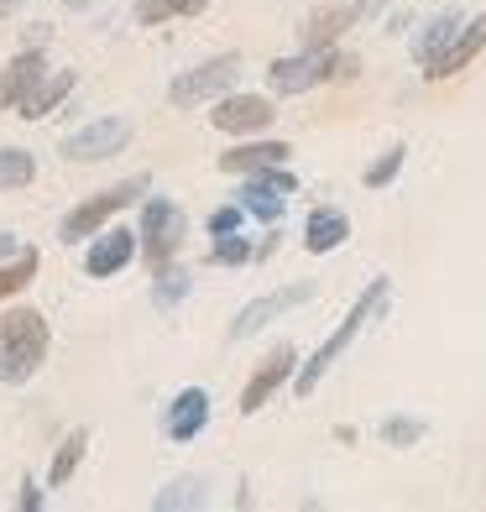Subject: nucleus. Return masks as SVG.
<instances>
[{
	"label": "nucleus",
	"mask_w": 486,
	"mask_h": 512,
	"mask_svg": "<svg viewBox=\"0 0 486 512\" xmlns=\"http://www.w3.org/2000/svg\"><path fill=\"white\" fill-rule=\"evenodd\" d=\"M387 298H392L387 277H372V283L361 288V298L351 304V314H345V319L335 324V335L324 340L319 351H314V356H309L304 366L293 371V392H298V398H314V387H319L324 377H330V366H335V361H340L345 351H351V345H356V335L366 330V324H372V319H377V314L387 309Z\"/></svg>",
	"instance_id": "nucleus-1"
},
{
	"label": "nucleus",
	"mask_w": 486,
	"mask_h": 512,
	"mask_svg": "<svg viewBox=\"0 0 486 512\" xmlns=\"http://www.w3.org/2000/svg\"><path fill=\"white\" fill-rule=\"evenodd\" d=\"M48 319L37 309H11L0 314V382H32L42 356H48Z\"/></svg>",
	"instance_id": "nucleus-2"
},
{
	"label": "nucleus",
	"mask_w": 486,
	"mask_h": 512,
	"mask_svg": "<svg viewBox=\"0 0 486 512\" xmlns=\"http://www.w3.org/2000/svg\"><path fill=\"white\" fill-rule=\"evenodd\" d=\"M356 74V58H345L335 48H304L293 58H277L267 68V84L272 95H309V89L330 84V79H351Z\"/></svg>",
	"instance_id": "nucleus-3"
},
{
	"label": "nucleus",
	"mask_w": 486,
	"mask_h": 512,
	"mask_svg": "<svg viewBox=\"0 0 486 512\" xmlns=\"http://www.w3.org/2000/svg\"><path fill=\"white\" fill-rule=\"evenodd\" d=\"M236 79H241V58L225 53V58H210V63L189 68V74H178L173 89H168V100H173L178 110H194V105H204V100L230 95V89H236Z\"/></svg>",
	"instance_id": "nucleus-4"
},
{
	"label": "nucleus",
	"mask_w": 486,
	"mask_h": 512,
	"mask_svg": "<svg viewBox=\"0 0 486 512\" xmlns=\"http://www.w3.org/2000/svg\"><path fill=\"white\" fill-rule=\"evenodd\" d=\"M147 194V173H136V178H126L121 189H105V194H95V199H84L74 215H63V241H89L95 230L110 220V215H121V209L131 204V199H142Z\"/></svg>",
	"instance_id": "nucleus-5"
},
{
	"label": "nucleus",
	"mask_w": 486,
	"mask_h": 512,
	"mask_svg": "<svg viewBox=\"0 0 486 512\" xmlns=\"http://www.w3.org/2000/svg\"><path fill=\"white\" fill-rule=\"evenodd\" d=\"M142 251H147V262L152 267H162V262H173V251H178V241H183V209L173 204V199H147V209H142Z\"/></svg>",
	"instance_id": "nucleus-6"
},
{
	"label": "nucleus",
	"mask_w": 486,
	"mask_h": 512,
	"mask_svg": "<svg viewBox=\"0 0 486 512\" xmlns=\"http://www.w3.org/2000/svg\"><path fill=\"white\" fill-rule=\"evenodd\" d=\"M126 142H131V121H121V115H105V121H89V126H79L74 136H63V157L100 162V157H115Z\"/></svg>",
	"instance_id": "nucleus-7"
},
{
	"label": "nucleus",
	"mask_w": 486,
	"mask_h": 512,
	"mask_svg": "<svg viewBox=\"0 0 486 512\" xmlns=\"http://www.w3.org/2000/svg\"><path fill=\"white\" fill-rule=\"evenodd\" d=\"M210 121H215V131H225V136H262V131L277 121V110H272L267 95H220Z\"/></svg>",
	"instance_id": "nucleus-8"
},
{
	"label": "nucleus",
	"mask_w": 486,
	"mask_h": 512,
	"mask_svg": "<svg viewBox=\"0 0 486 512\" xmlns=\"http://www.w3.org/2000/svg\"><path fill=\"white\" fill-rule=\"evenodd\" d=\"M309 298H314V283H293V288L262 293L257 304H246V309L236 314V324H230V340H251L257 330H267L277 314H288V309H298V304H309Z\"/></svg>",
	"instance_id": "nucleus-9"
},
{
	"label": "nucleus",
	"mask_w": 486,
	"mask_h": 512,
	"mask_svg": "<svg viewBox=\"0 0 486 512\" xmlns=\"http://www.w3.org/2000/svg\"><path fill=\"white\" fill-rule=\"evenodd\" d=\"M366 11H372V0H335V6H319L304 21V48H335V37L351 32Z\"/></svg>",
	"instance_id": "nucleus-10"
},
{
	"label": "nucleus",
	"mask_w": 486,
	"mask_h": 512,
	"mask_svg": "<svg viewBox=\"0 0 486 512\" xmlns=\"http://www.w3.org/2000/svg\"><path fill=\"white\" fill-rule=\"evenodd\" d=\"M293 366H298V351H293V345H277V351L251 371V382L241 387V413H262V403L293 377Z\"/></svg>",
	"instance_id": "nucleus-11"
},
{
	"label": "nucleus",
	"mask_w": 486,
	"mask_h": 512,
	"mask_svg": "<svg viewBox=\"0 0 486 512\" xmlns=\"http://www.w3.org/2000/svg\"><path fill=\"white\" fill-rule=\"evenodd\" d=\"M481 48H486V16H471L466 27L455 32L450 48L439 53L434 63H424V79H455L460 68H471V63L481 58Z\"/></svg>",
	"instance_id": "nucleus-12"
},
{
	"label": "nucleus",
	"mask_w": 486,
	"mask_h": 512,
	"mask_svg": "<svg viewBox=\"0 0 486 512\" xmlns=\"http://www.w3.org/2000/svg\"><path fill=\"white\" fill-rule=\"evenodd\" d=\"M136 251H142V241H136L131 230H100V241H89L84 272H89V277H115Z\"/></svg>",
	"instance_id": "nucleus-13"
},
{
	"label": "nucleus",
	"mask_w": 486,
	"mask_h": 512,
	"mask_svg": "<svg viewBox=\"0 0 486 512\" xmlns=\"http://www.w3.org/2000/svg\"><path fill=\"white\" fill-rule=\"evenodd\" d=\"M345 241H351V215H345V209H330V204L309 209V220H304V246H309L314 256H330V251L345 246Z\"/></svg>",
	"instance_id": "nucleus-14"
},
{
	"label": "nucleus",
	"mask_w": 486,
	"mask_h": 512,
	"mask_svg": "<svg viewBox=\"0 0 486 512\" xmlns=\"http://www.w3.org/2000/svg\"><path fill=\"white\" fill-rule=\"evenodd\" d=\"M42 74H48V58H42V48H32V53L11 58L6 79H0V110H16L21 100L32 95V84H37Z\"/></svg>",
	"instance_id": "nucleus-15"
},
{
	"label": "nucleus",
	"mask_w": 486,
	"mask_h": 512,
	"mask_svg": "<svg viewBox=\"0 0 486 512\" xmlns=\"http://www.w3.org/2000/svg\"><path fill=\"white\" fill-rule=\"evenodd\" d=\"M204 424H210V392H204V387H183L173 398V408H168V434L183 445V439H194Z\"/></svg>",
	"instance_id": "nucleus-16"
},
{
	"label": "nucleus",
	"mask_w": 486,
	"mask_h": 512,
	"mask_svg": "<svg viewBox=\"0 0 486 512\" xmlns=\"http://www.w3.org/2000/svg\"><path fill=\"white\" fill-rule=\"evenodd\" d=\"M288 157H293L288 142H241V147L220 152V168L225 173H262L272 162H288Z\"/></svg>",
	"instance_id": "nucleus-17"
},
{
	"label": "nucleus",
	"mask_w": 486,
	"mask_h": 512,
	"mask_svg": "<svg viewBox=\"0 0 486 512\" xmlns=\"http://www.w3.org/2000/svg\"><path fill=\"white\" fill-rule=\"evenodd\" d=\"M460 27H466V16H460V11H439V16H429V21H424V32L413 37V58H419V63H434V58L455 42Z\"/></svg>",
	"instance_id": "nucleus-18"
},
{
	"label": "nucleus",
	"mask_w": 486,
	"mask_h": 512,
	"mask_svg": "<svg viewBox=\"0 0 486 512\" xmlns=\"http://www.w3.org/2000/svg\"><path fill=\"white\" fill-rule=\"evenodd\" d=\"M68 89H74V74H42V79L32 84V95L21 100L16 110L27 115V121H42V115H53V110H58V100L68 95Z\"/></svg>",
	"instance_id": "nucleus-19"
},
{
	"label": "nucleus",
	"mask_w": 486,
	"mask_h": 512,
	"mask_svg": "<svg viewBox=\"0 0 486 512\" xmlns=\"http://www.w3.org/2000/svg\"><path fill=\"white\" fill-rule=\"evenodd\" d=\"M210 0H136V21L142 27H157V21H173V16H199Z\"/></svg>",
	"instance_id": "nucleus-20"
},
{
	"label": "nucleus",
	"mask_w": 486,
	"mask_h": 512,
	"mask_svg": "<svg viewBox=\"0 0 486 512\" xmlns=\"http://www.w3.org/2000/svg\"><path fill=\"white\" fill-rule=\"evenodd\" d=\"M37 178V157L21 147H0V189H27Z\"/></svg>",
	"instance_id": "nucleus-21"
},
{
	"label": "nucleus",
	"mask_w": 486,
	"mask_h": 512,
	"mask_svg": "<svg viewBox=\"0 0 486 512\" xmlns=\"http://www.w3.org/2000/svg\"><path fill=\"white\" fill-rule=\"evenodd\" d=\"M84 445H89V434H84V429H74V434H68L63 445H58V455H53V471H48V481H53V486H63L68 476H74V465L84 460Z\"/></svg>",
	"instance_id": "nucleus-22"
},
{
	"label": "nucleus",
	"mask_w": 486,
	"mask_h": 512,
	"mask_svg": "<svg viewBox=\"0 0 486 512\" xmlns=\"http://www.w3.org/2000/svg\"><path fill=\"white\" fill-rule=\"evenodd\" d=\"M403 157H408V147H403V142H392V147L372 162V168H366V178H361V183H366V189H387V183L403 173Z\"/></svg>",
	"instance_id": "nucleus-23"
},
{
	"label": "nucleus",
	"mask_w": 486,
	"mask_h": 512,
	"mask_svg": "<svg viewBox=\"0 0 486 512\" xmlns=\"http://www.w3.org/2000/svg\"><path fill=\"white\" fill-rule=\"evenodd\" d=\"M189 283H194V277L183 272V267H168V262H162V267H157V288H152V298H157L162 309H173L178 298L189 293Z\"/></svg>",
	"instance_id": "nucleus-24"
},
{
	"label": "nucleus",
	"mask_w": 486,
	"mask_h": 512,
	"mask_svg": "<svg viewBox=\"0 0 486 512\" xmlns=\"http://www.w3.org/2000/svg\"><path fill=\"white\" fill-rule=\"evenodd\" d=\"M37 277V251H21L16 262H6L0 267V298H11V293H21Z\"/></svg>",
	"instance_id": "nucleus-25"
},
{
	"label": "nucleus",
	"mask_w": 486,
	"mask_h": 512,
	"mask_svg": "<svg viewBox=\"0 0 486 512\" xmlns=\"http://www.w3.org/2000/svg\"><path fill=\"white\" fill-rule=\"evenodd\" d=\"M157 512H173V507H204V486L199 481H173L168 492H157L152 497Z\"/></svg>",
	"instance_id": "nucleus-26"
},
{
	"label": "nucleus",
	"mask_w": 486,
	"mask_h": 512,
	"mask_svg": "<svg viewBox=\"0 0 486 512\" xmlns=\"http://www.w3.org/2000/svg\"><path fill=\"white\" fill-rule=\"evenodd\" d=\"M220 246H215V262L220 267H246V262H257V246H251L241 230H230V236H215Z\"/></svg>",
	"instance_id": "nucleus-27"
},
{
	"label": "nucleus",
	"mask_w": 486,
	"mask_h": 512,
	"mask_svg": "<svg viewBox=\"0 0 486 512\" xmlns=\"http://www.w3.org/2000/svg\"><path fill=\"white\" fill-rule=\"evenodd\" d=\"M429 429L419 424V418H382V439H387V445H398V450H408V445H419V439H424Z\"/></svg>",
	"instance_id": "nucleus-28"
},
{
	"label": "nucleus",
	"mask_w": 486,
	"mask_h": 512,
	"mask_svg": "<svg viewBox=\"0 0 486 512\" xmlns=\"http://www.w3.org/2000/svg\"><path fill=\"white\" fill-rule=\"evenodd\" d=\"M210 230H215V236H230V230H241V204L215 209V215H210Z\"/></svg>",
	"instance_id": "nucleus-29"
},
{
	"label": "nucleus",
	"mask_w": 486,
	"mask_h": 512,
	"mask_svg": "<svg viewBox=\"0 0 486 512\" xmlns=\"http://www.w3.org/2000/svg\"><path fill=\"white\" fill-rule=\"evenodd\" d=\"M21 507H27V512H37V507H42V492H37V481H21Z\"/></svg>",
	"instance_id": "nucleus-30"
},
{
	"label": "nucleus",
	"mask_w": 486,
	"mask_h": 512,
	"mask_svg": "<svg viewBox=\"0 0 486 512\" xmlns=\"http://www.w3.org/2000/svg\"><path fill=\"white\" fill-rule=\"evenodd\" d=\"M27 0H0V16H11V11H21Z\"/></svg>",
	"instance_id": "nucleus-31"
},
{
	"label": "nucleus",
	"mask_w": 486,
	"mask_h": 512,
	"mask_svg": "<svg viewBox=\"0 0 486 512\" xmlns=\"http://www.w3.org/2000/svg\"><path fill=\"white\" fill-rule=\"evenodd\" d=\"M63 6H68V11H84V6H95V0H63Z\"/></svg>",
	"instance_id": "nucleus-32"
},
{
	"label": "nucleus",
	"mask_w": 486,
	"mask_h": 512,
	"mask_svg": "<svg viewBox=\"0 0 486 512\" xmlns=\"http://www.w3.org/2000/svg\"><path fill=\"white\" fill-rule=\"evenodd\" d=\"M11 251H16V241H11V236H0V256H11Z\"/></svg>",
	"instance_id": "nucleus-33"
}]
</instances>
